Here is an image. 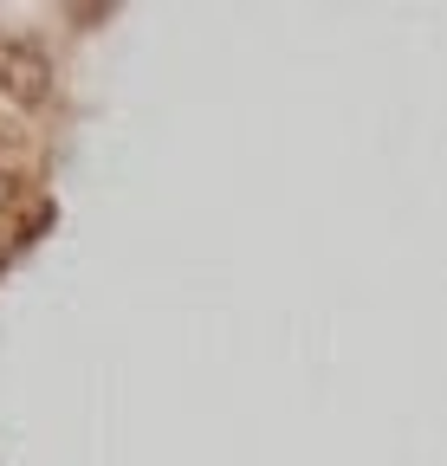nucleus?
I'll return each instance as SVG.
<instances>
[{"mask_svg":"<svg viewBox=\"0 0 447 466\" xmlns=\"http://www.w3.org/2000/svg\"><path fill=\"white\" fill-rule=\"evenodd\" d=\"M0 72H7V85L20 91V97H46L52 91V66H46V52L39 46H26V39H7L0 46Z\"/></svg>","mask_w":447,"mask_h":466,"instance_id":"nucleus-1","label":"nucleus"}]
</instances>
